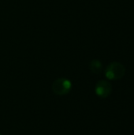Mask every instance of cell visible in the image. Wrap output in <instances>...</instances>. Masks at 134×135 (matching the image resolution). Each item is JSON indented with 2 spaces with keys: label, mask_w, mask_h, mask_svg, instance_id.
<instances>
[{
  "label": "cell",
  "mask_w": 134,
  "mask_h": 135,
  "mask_svg": "<svg viewBox=\"0 0 134 135\" xmlns=\"http://www.w3.org/2000/svg\"><path fill=\"white\" fill-rule=\"evenodd\" d=\"M126 74L125 66L118 62L110 63L105 70V76L110 80H119Z\"/></svg>",
  "instance_id": "cell-1"
},
{
  "label": "cell",
  "mask_w": 134,
  "mask_h": 135,
  "mask_svg": "<svg viewBox=\"0 0 134 135\" xmlns=\"http://www.w3.org/2000/svg\"><path fill=\"white\" fill-rule=\"evenodd\" d=\"M54 93L58 96H64L68 94L72 89V82L65 78H60L56 79L51 86Z\"/></svg>",
  "instance_id": "cell-2"
},
{
  "label": "cell",
  "mask_w": 134,
  "mask_h": 135,
  "mask_svg": "<svg viewBox=\"0 0 134 135\" xmlns=\"http://www.w3.org/2000/svg\"><path fill=\"white\" fill-rule=\"evenodd\" d=\"M96 95L101 98H107L112 92V86L111 83L105 80H101L97 82L95 88Z\"/></svg>",
  "instance_id": "cell-3"
},
{
  "label": "cell",
  "mask_w": 134,
  "mask_h": 135,
  "mask_svg": "<svg viewBox=\"0 0 134 135\" xmlns=\"http://www.w3.org/2000/svg\"><path fill=\"white\" fill-rule=\"evenodd\" d=\"M90 70L95 74H100L103 70V64L98 59H93L89 63Z\"/></svg>",
  "instance_id": "cell-4"
},
{
  "label": "cell",
  "mask_w": 134,
  "mask_h": 135,
  "mask_svg": "<svg viewBox=\"0 0 134 135\" xmlns=\"http://www.w3.org/2000/svg\"><path fill=\"white\" fill-rule=\"evenodd\" d=\"M0 135H2V134H0Z\"/></svg>",
  "instance_id": "cell-5"
}]
</instances>
